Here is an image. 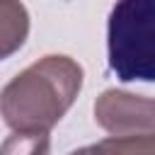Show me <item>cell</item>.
I'll return each instance as SVG.
<instances>
[{
  "mask_svg": "<svg viewBox=\"0 0 155 155\" xmlns=\"http://www.w3.org/2000/svg\"><path fill=\"white\" fill-rule=\"evenodd\" d=\"M82 87V68L68 56H46L22 70L0 94V111L15 131H48Z\"/></svg>",
  "mask_w": 155,
  "mask_h": 155,
  "instance_id": "1",
  "label": "cell"
},
{
  "mask_svg": "<svg viewBox=\"0 0 155 155\" xmlns=\"http://www.w3.org/2000/svg\"><path fill=\"white\" fill-rule=\"evenodd\" d=\"M109 68L119 80L150 82L153 70V0H119L109 15Z\"/></svg>",
  "mask_w": 155,
  "mask_h": 155,
  "instance_id": "2",
  "label": "cell"
},
{
  "mask_svg": "<svg viewBox=\"0 0 155 155\" xmlns=\"http://www.w3.org/2000/svg\"><path fill=\"white\" fill-rule=\"evenodd\" d=\"M94 116L114 136L153 133V102L148 97L107 90L94 104Z\"/></svg>",
  "mask_w": 155,
  "mask_h": 155,
  "instance_id": "3",
  "label": "cell"
},
{
  "mask_svg": "<svg viewBox=\"0 0 155 155\" xmlns=\"http://www.w3.org/2000/svg\"><path fill=\"white\" fill-rule=\"evenodd\" d=\"M29 15L19 0H0V61L12 56L27 39Z\"/></svg>",
  "mask_w": 155,
  "mask_h": 155,
  "instance_id": "4",
  "label": "cell"
},
{
  "mask_svg": "<svg viewBox=\"0 0 155 155\" xmlns=\"http://www.w3.org/2000/svg\"><path fill=\"white\" fill-rule=\"evenodd\" d=\"M94 155H155L153 133L138 136H111L97 145H92Z\"/></svg>",
  "mask_w": 155,
  "mask_h": 155,
  "instance_id": "5",
  "label": "cell"
},
{
  "mask_svg": "<svg viewBox=\"0 0 155 155\" xmlns=\"http://www.w3.org/2000/svg\"><path fill=\"white\" fill-rule=\"evenodd\" d=\"M0 155H48L46 131H15L2 145Z\"/></svg>",
  "mask_w": 155,
  "mask_h": 155,
  "instance_id": "6",
  "label": "cell"
},
{
  "mask_svg": "<svg viewBox=\"0 0 155 155\" xmlns=\"http://www.w3.org/2000/svg\"><path fill=\"white\" fill-rule=\"evenodd\" d=\"M70 155H94V150H92V145H90V148H80V150L70 153Z\"/></svg>",
  "mask_w": 155,
  "mask_h": 155,
  "instance_id": "7",
  "label": "cell"
}]
</instances>
